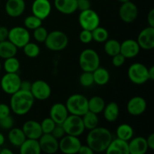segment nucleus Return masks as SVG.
<instances>
[{
  "instance_id": "nucleus-53",
  "label": "nucleus",
  "mask_w": 154,
  "mask_h": 154,
  "mask_svg": "<svg viewBox=\"0 0 154 154\" xmlns=\"http://www.w3.org/2000/svg\"><path fill=\"white\" fill-rule=\"evenodd\" d=\"M0 154H13V152L8 148H2L0 150Z\"/></svg>"
},
{
  "instance_id": "nucleus-49",
  "label": "nucleus",
  "mask_w": 154,
  "mask_h": 154,
  "mask_svg": "<svg viewBox=\"0 0 154 154\" xmlns=\"http://www.w3.org/2000/svg\"><path fill=\"white\" fill-rule=\"evenodd\" d=\"M147 23L149 26L154 27V9H151L147 14Z\"/></svg>"
},
{
  "instance_id": "nucleus-35",
  "label": "nucleus",
  "mask_w": 154,
  "mask_h": 154,
  "mask_svg": "<svg viewBox=\"0 0 154 154\" xmlns=\"http://www.w3.org/2000/svg\"><path fill=\"white\" fill-rule=\"evenodd\" d=\"M20 67V63L15 57L5 60L4 69L6 73H17Z\"/></svg>"
},
{
  "instance_id": "nucleus-17",
  "label": "nucleus",
  "mask_w": 154,
  "mask_h": 154,
  "mask_svg": "<svg viewBox=\"0 0 154 154\" xmlns=\"http://www.w3.org/2000/svg\"><path fill=\"white\" fill-rule=\"evenodd\" d=\"M128 113L132 116H139L145 112L147 109V102L141 96H134L131 98L126 105Z\"/></svg>"
},
{
  "instance_id": "nucleus-14",
  "label": "nucleus",
  "mask_w": 154,
  "mask_h": 154,
  "mask_svg": "<svg viewBox=\"0 0 154 154\" xmlns=\"http://www.w3.org/2000/svg\"><path fill=\"white\" fill-rule=\"evenodd\" d=\"M52 11V6L49 0H34L32 5V14L42 20L48 17Z\"/></svg>"
},
{
  "instance_id": "nucleus-4",
  "label": "nucleus",
  "mask_w": 154,
  "mask_h": 154,
  "mask_svg": "<svg viewBox=\"0 0 154 154\" xmlns=\"http://www.w3.org/2000/svg\"><path fill=\"white\" fill-rule=\"evenodd\" d=\"M79 65L83 72H93L100 65V57L95 50L87 48L80 54Z\"/></svg>"
},
{
  "instance_id": "nucleus-22",
  "label": "nucleus",
  "mask_w": 154,
  "mask_h": 154,
  "mask_svg": "<svg viewBox=\"0 0 154 154\" xmlns=\"http://www.w3.org/2000/svg\"><path fill=\"white\" fill-rule=\"evenodd\" d=\"M105 152L107 154H129V142L118 138L112 139Z\"/></svg>"
},
{
  "instance_id": "nucleus-43",
  "label": "nucleus",
  "mask_w": 154,
  "mask_h": 154,
  "mask_svg": "<svg viewBox=\"0 0 154 154\" xmlns=\"http://www.w3.org/2000/svg\"><path fill=\"white\" fill-rule=\"evenodd\" d=\"M51 134L58 140L61 139L64 135H66V132H65L64 129H63V126L62 124H56L55 127L53 129L52 132H51Z\"/></svg>"
},
{
  "instance_id": "nucleus-56",
  "label": "nucleus",
  "mask_w": 154,
  "mask_h": 154,
  "mask_svg": "<svg viewBox=\"0 0 154 154\" xmlns=\"http://www.w3.org/2000/svg\"><path fill=\"white\" fill-rule=\"evenodd\" d=\"M1 70H2V64L1 63H0V72H1Z\"/></svg>"
},
{
  "instance_id": "nucleus-40",
  "label": "nucleus",
  "mask_w": 154,
  "mask_h": 154,
  "mask_svg": "<svg viewBox=\"0 0 154 154\" xmlns=\"http://www.w3.org/2000/svg\"><path fill=\"white\" fill-rule=\"evenodd\" d=\"M40 124L43 134H51L57 123L51 117H47L42 120Z\"/></svg>"
},
{
  "instance_id": "nucleus-10",
  "label": "nucleus",
  "mask_w": 154,
  "mask_h": 154,
  "mask_svg": "<svg viewBox=\"0 0 154 154\" xmlns=\"http://www.w3.org/2000/svg\"><path fill=\"white\" fill-rule=\"evenodd\" d=\"M21 81L17 73H6L2 78L0 86L5 93L12 95L20 89Z\"/></svg>"
},
{
  "instance_id": "nucleus-25",
  "label": "nucleus",
  "mask_w": 154,
  "mask_h": 154,
  "mask_svg": "<svg viewBox=\"0 0 154 154\" xmlns=\"http://www.w3.org/2000/svg\"><path fill=\"white\" fill-rule=\"evenodd\" d=\"M19 147L21 154H40L42 153L38 140L37 139L26 138Z\"/></svg>"
},
{
  "instance_id": "nucleus-29",
  "label": "nucleus",
  "mask_w": 154,
  "mask_h": 154,
  "mask_svg": "<svg viewBox=\"0 0 154 154\" xmlns=\"http://www.w3.org/2000/svg\"><path fill=\"white\" fill-rule=\"evenodd\" d=\"M94 83L97 85L104 86L108 83L110 80V73L106 69L99 66L93 72Z\"/></svg>"
},
{
  "instance_id": "nucleus-31",
  "label": "nucleus",
  "mask_w": 154,
  "mask_h": 154,
  "mask_svg": "<svg viewBox=\"0 0 154 154\" xmlns=\"http://www.w3.org/2000/svg\"><path fill=\"white\" fill-rule=\"evenodd\" d=\"M81 117H82L84 127L88 130H91L99 126V120L98 117V114H95L92 111H88Z\"/></svg>"
},
{
  "instance_id": "nucleus-55",
  "label": "nucleus",
  "mask_w": 154,
  "mask_h": 154,
  "mask_svg": "<svg viewBox=\"0 0 154 154\" xmlns=\"http://www.w3.org/2000/svg\"><path fill=\"white\" fill-rule=\"evenodd\" d=\"M118 2H120L121 3H124V2H126L129 1V0H117Z\"/></svg>"
},
{
  "instance_id": "nucleus-20",
  "label": "nucleus",
  "mask_w": 154,
  "mask_h": 154,
  "mask_svg": "<svg viewBox=\"0 0 154 154\" xmlns=\"http://www.w3.org/2000/svg\"><path fill=\"white\" fill-rule=\"evenodd\" d=\"M139 45L136 40L126 39L120 43V54H123L126 59L134 58L140 52Z\"/></svg>"
},
{
  "instance_id": "nucleus-7",
  "label": "nucleus",
  "mask_w": 154,
  "mask_h": 154,
  "mask_svg": "<svg viewBox=\"0 0 154 154\" xmlns=\"http://www.w3.org/2000/svg\"><path fill=\"white\" fill-rule=\"evenodd\" d=\"M127 74L131 82L137 85H141L149 81L148 69L141 63H135L131 65Z\"/></svg>"
},
{
  "instance_id": "nucleus-21",
  "label": "nucleus",
  "mask_w": 154,
  "mask_h": 154,
  "mask_svg": "<svg viewBox=\"0 0 154 154\" xmlns=\"http://www.w3.org/2000/svg\"><path fill=\"white\" fill-rule=\"evenodd\" d=\"M26 8L24 0H8L5 3V11L11 17H18L23 14Z\"/></svg>"
},
{
  "instance_id": "nucleus-33",
  "label": "nucleus",
  "mask_w": 154,
  "mask_h": 154,
  "mask_svg": "<svg viewBox=\"0 0 154 154\" xmlns=\"http://www.w3.org/2000/svg\"><path fill=\"white\" fill-rule=\"evenodd\" d=\"M105 52L110 57L120 53V43L116 39H108L104 45Z\"/></svg>"
},
{
  "instance_id": "nucleus-41",
  "label": "nucleus",
  "mask_w": 154,
  "mask_h": 154,
  "mask_svg": "<svg viewBox=\"0 0 154 154\" xmlns=\"http://www.w3.org/2000/svg\"><path fill=\"white\" fill-rule=\"evenodd\" d=\"M14 123V121L13 117L11 115L0 119V127H2V129H11V128H13Z\"/></svg>"
},
{
  "instance_id": "nucleus-50",
  "label": "nucleus",
  "mask_w": 154,
  "mask_h": 154,
  "mask_svg": "<svg viewBox=\"0 0 154 154\" xmlns=\"http://www.w3.org/2000/svg\"><path fill=\"white\" fill-rule=\"evenodd\" d=\"M32 87V83L29 81H21L20 83V90H26L30 91Z\"/></svg>"
},
{
  "instance_id": "nucleus-36",
  "label": "nucleus",
  "mask_w": 154,
  "mask_h": 154,
  "mask_svg": "<svg viewBox=\"0 0 154 154\" xmlns=\"http://www.w3.org/2000/svg\"><path fill=\"white\" fill-rule=\"evenodd\" d=\"M23 52L26 57L29 58H35L40 54V48L38 45L32 42H28L25 46L23 48Z\"/></svg>"
},
{
  "instance_id": "nucleus-12",
  "label": "nucleus",
  "mask_w": 154,
  "mask_h": 154,
  "mask_svg": "<svg viewBox=\"0 0 154 154\" xmlns=\"http://www.w3.org/2000/svg\"><path fill=\"white\" fill-rule=\"evenodd\" d=\"M32 95L35 99L45 101L49 99L51 95V88L49 84L42 80H37L32 83L31 90Z\"/></svg>"
},
{
  "instance_id": "nucleus-5",
  "label": "nucleus",
  "mask_w": 154,
  "mask_h": 154,
  "mask_svg": "<svg viewBox=\"0 0 154 154\" xmlns=\"http://www.w3.org/2000/svg\"><path fill=\"white\" fill-rule=\"evenodd\" d=\"M47 48L52 51H60L64 50L69 44L67 35L60 30L48 32L47 38L44 42Z\"/></svg>"
},
{
  "instance_id": "nucleus-6",
  "label": "nucleus",
  "mask_w": 154,
  "mask_h": 154,
  "mask_svg": "<svg viewBox=\"0 0 154 154\" xmlns=\"http://www.w3.org/2000/svg\"><path fill=\"white\" fill-rule=\"evenodd\" d=\"M66 135L80 136L85 131L82 117L81 116L70 114L62 123Z\"/></svg>"
},
{
  "instance_id": "nucleus-27",
  "label": "nucleus",
  "mask_w": 154,
  "mask_h": 154,
  "mask_svg": "<svg viewBox=\"0 0 154 154\" xmlns=\"http://www.w3.org/2000/svg\"><path fill=\"white\" fill-rule=\"evenodd\" d=\"M18 48L9 40L0 42V57L4 60L15 57Z\"/></svg>"
},
{
  "instance_id": "nucleus-54",
  "label": "nucleus",
  "mask_w": 154,
  "mask_h": 154,
  "mask_svg": "<svg viewBox=\"0 0 154 154\" xmlns=\"http://www.w3.org/2000/svg\"><path fill=\"white\" fill-rule=\"evenodd\" d=\"M5 141V136L3 135L2 133H1V132H0V147L4 144Z\"/></svg>"
},
{
  "instance_id": "nucleus-3",
  "label": "nucleus",
  "mask_w": 154,
  "mask_h": 154,
  "mask_svg": "<svg viewBox=\"0 0 154 154\" xmlns=\"http://www.w3.org/2000/svg\"><path fill=\"white\" fill-rule=\"evenodd\" d=\"M66 106L70 114L82 117L88 109V99L81 94H73L68 98Z\"/></svg>"
},
{
  "instance_id": "nucleus-39",
  "label": "nucleus",
  "mask_w": 154,
  "mask_h": 154,
  "mask_svg": "<svg viewBox=\"0 0 154 154\" xmlns=\"http://www.w3.org/2000/svg\"><path fill=\"white\" fill-rule=\"evenodd\" d=\"M33 31H34L33 32V37L35 39L36 42H39V43H44L48 35V32L46 29V28H45L42 26H40Z\"/></svg>"
},
{
  "instance_id": "nucleus-2",
  "label": "nucleus",
  "mask_w": 154,
  "mask_h": 154,
  "mask_svg": "<svg viewBox=\"0 0 154 154\" xmlns=\"http://www.w3.org/2000/svg\"><path fill=\"white\" fill-rule=\"evenodd\" d=\"M35 99L31 92L19 90L11 95L10 108L12 112L18 116L28 114L34 105Z\"/></svg>"
},
{
  "instance_id": "nucleus-32",
  "label": "nucleus",
  "mask_w": 154,
  "mask_h": 154,
  "mask_svg": "<svg viewBox=\"0 0 154 154\" xmlns=\"http://www.w3.org/2000/svg\"><path fill=\"white\" fill-rule=\"evenodd\" d=\"M116 134L118 138L129 141L134 135L133 128L127 123H122L117 128Z\"/></svg>"
},
{
  "instance_id": "nucleus-48",
  "label": "nucleus",
  "mask_w": 154,
  "mask_h": 154,
  "mask_svg": "<svg viewBox=\"0 0 154 154\" xmlns=\"http://www.w3.org/2000/svg\"><path fill=\"white\" fill-rule=\"evenodd\" d=\"M80 154H93L94 153V152L93 151L91 148L89 147L88 145H81L80 147L79 150H78V153Z\"/></svg>"
},
{
  "instance_id": "nucleus-38",
  "label": "nucleus",
  "mask_w": 154,
  "mask_h": 154,
  "mask_svg": "<svg viewBox=\"0 0 154 154\" xmlns=\"http://www.w3.org/2000/svg\"><path fill=\"white\" fill-rule=\"evenodd\" d=\"M79 82L81 86L84 87H90L94 84L93 72H83L79 78Z\"/></svg>"
},
{
  "instance_id": "nucleus-18",
  "label": "nucleus",
  "mask_w": 154,
  "mask_h": 154,
  "mask_svg": "<svg viewBox=\"0 0 154 154\" xmlns=\"http://www.w3.org/2000/svg\"><path fill=\"white\" fill-rule=\"evenodd\" d=\"M26 138L38 140L40 137L43 135L41 124L35 120H27L23 123L22 127Z\"/></svg>"
},
{
  "instance_id": "nucleus-45",
  "label": "nucleus",
  "mask_w": 154,
  "mask_h": 154,
  "mask_svg": "<svg viewBox=\"0 0 154 154\" xmlns=\"http://www.w3.org/2000/svg\"><path fill=\"white\" fill-rule=\"evenodd\" d=\"M77 8L81 11L91 8V2L90 0H77Z\"/></svg>"
},
{
  "instance_id": "nucleus-51",
  "label": "nucleus",
  "mask_w": 154,
  "mask_h": 154,
  "mask_svg": "<svg viewBox=\"0 0 154 154\" xmlns=\"http://www.w3.org/2000/svg\"><path fill=\"white\" fill-rule=\"evenodd\" d=\"M147 141V146H148V149L153 150H154V133H151L147 138H146Z\"/></svg>"
},
{
  "instance_id": "nucleus-30",
  "label": "nucleus",
  "mask_w": 154,
  "mask_h": 154,
  "mask_svg": "<svg viewBox=\"0 0 154 154\" xmlns=\"http://www.w3.org/2000/svg\"><path fill=\"white\" fill-rule=\"evenodd\" d=\"M105 106V102L102 97L98 96H93L88 99V109L90 111L99 114L103 111Z\"/></svg>"
},
{
  "instance_id": "nucleus-24",
  "label": "nucleus",
  "mask_w": 154,
  "mask_h": 154,
  "mask_svg": "<svg viewBox=\"0 0 154 154\" xmlns=\"http://www.w3.org/2000/svg\"><path fill=\"white\" fill-rule=\"evenodd\" d=\"M54 6L60 13L64 14H72L77 8V0H54Z\"/></svg>"
},
{
  "instance_id": "nucleus-37",
  "label": "nucleus",
  "mask_w": 154,
  "mask_h": 154,
  "mask_svg": "<svg viewBox=\"0 0 154 154\" xmlns=\"http://www.w3.org/2000/svg\"><path fill=\"white\" fill-rule=\"evenodd\" d=\"M42 25V20L35 15L26 17L24 20V26L27 29L34 30Z\"/></svg>"
},
{
  "instance_id": "nucleus-9",
  "label": "nucleus",
  "mask_w": 154,
  "mask_h": 154,
  "mask_svg": "<svg viewBox=\"0 0 154 154\" xmlns=\"http://www.w3.org/2000/svg\"><path fill=\"white\" fill-rule=\"evenodd\" d=\"M78 22L83 29L93 31L100 25V17L94 10L90 8L81 11L78 17Z\"/></svg>"
},
{
  "instance_id": "nucleus-11",
  "label": "nucleus",
  "mask_w": 154,
  "mask_h": 154,
  "mask_svg": "<svg viewBox=\"0 0 154 154\" xmlns=\"http://www.w3.org/2000/svg\"><path fill=\"white\" fill-rule=\"evenodd\" d=\"M82 145L78 137L66 135L59 141V150L65 154H75L78 153Z\"/></svg>"
},
{
  "instance_id": "nucleus-15",
  "label": "nucleus",
  "mask_w": 154,
  "mask_h": 154,
  "mask_svg": "<svg viewBox=\"0 0 154 154\" xmlns=\"http://www.w3.org/2000/svg\"><path fill=\"white\" fill-rule=\"evenodd\" d=\"M140 48L150 51L154 48V27L148 26L141 30L137 39Z\"/></svg>"
},
{
  "instance_id": "nucleus-1",
  "label": "nucleus",
  "mask_w": 154,
  "mask_h": 154,
  "mask_svg": "<svg viewBox=\"0 0 154 154\" xmlns=\"http://www.w3.org/2000/svg\"><path fill=\"white\" fill-rule=\"evenodd\" d=\"M111 132L105 127L91 129L87 136V144L94 153H102L106 150L112 141Z\"/></svg>"
},
{
  "instance_id": "nucleus-28",
  "label": "nucleus",
  "mask_w": 154,
  "mask_h": 154,
  "mask_svg": "<svg viewBox=\"0 0 154 154\" xmlns=\"http://www.w3.org/2000/svg\"><path fill=\"white\" fill-rule=\"evenodd\" d=\"M8 138L11 144L15 147H20L26 139L23 131L20 128H11L8 132Z\"/></svg>"
},
{
  "instance_id": "nucleus-52",
  "label": "nucleus",
  "mask_w": 154,
  "mask_h": 154,
  "mask_svg": "<svg viewBox=\"0 0 154 154\" xmlns=\"http://www.w3.org/2000/svg\"><path fill=\"white\" fill-rule=\"evenodd\" d=\"M148 77L150 81L154 80V66H151L150 69H148Z\"/></svg>"
},
{
  "instance_id": "nucleus-26",
  "label": "nucleus",
  "mask_w": 154,
  "mask_h": 154,
  "mask_svg": "<svg viewBox=\"0 0 154 154\" xmlns=\"http://www.w3.org/2000/svg\"><path fill=\"white\" fill-rule=\"evenodd\" d=\"M104 117L107 121L110 123L116 121L120 115V108L117 102H111L108 105H105L103 110Z\"/></svg>"
},
{
  "instance_id": "nucleus-13",
  "label": "nucleus",
  "mask_w": 154,
  "mask_h": 154,
  "mask_svg": "<svg viewBox=\"0 0 154 154\" xmlns=\"http://www.w3.org/2000/svg\"><path fill=\"white\" fill-rule=\"evenodd\" d=\"M138 9L136 5L130 0L122 3L119 9V15L122 20L126 23L134 22L138 17Z\"/></svg>"
},
{
  "instance_id": "nucleus-8",
  "label": "nucleus",
  "mask_w": 154,
  "mask_h": 154,
  "mask_svg": "<svg viewBox=\"0 0 154 154\" xmlns=\"http://www.w3.org/2000/svg\"><path fill=\"white\" fill-rule=\"evenodd\" d=\"M8 40L13 43L17 48H23L30 42V34L26 27L14 26L8 32Z\"/></svg>"
},
{
  "instance_id": "nucleus-16",
  "label": "nucleus",
  "mask_w": 154,
  "mask_h": 154,
  "mask_svg": "<svg viewBox=\"0 0 154 154\" xmlns=\"http://www.w3.org/2000/svg\"><path fill=\"white\" fill-rule=\"evenodd\" d=\"M42 152L45 153H55L59 150V140L51 134H43L38 139Z\"/></svg>"
},
{
  "instance_id": "nucleus-23",
  "label": "nucleus",
  "mask_w": 154,
  "mask_h": 154,
  "mask_svg": "<svg viewBox=\"0 0 154 154\" xmlns=\"http://www.w3.org/2000/svg\"><path fill=\"white\" fill-rule=\"evenodd\" d=\"M129 154H144L148 150L146 138L144 137H135L129 141Z\"/></svg>"
},
{
  "instance_id": "nucleus-46",
  "label": "nucleus",
  "mask_w": 154,
  "mask_h": 154,
  "mask_svg": "<svg viewBox=\"0 0 154 154\" xmlns=\"http://www.w3.org/2000/svg\"><path fill=\"white\" fill-rule=\"evenodd\" d=\"M10 112L11 108L8 105L4 103L0 104V119L10 115Z\"/></svg>"
},
{
  "instance_id": "nucleus-44",
  "label": "nucleus",
  "mask_w": 154,
  "mask_h": 154,
  "mask_svg": "<svg viewBox=\"0 0 154 154\" xmlns=\"http://www.w3.org/2000/svg\"><path fill=\"white\" fill-rule=\"evenodd\" d=\"M112 57V64L114 65L115 67H120L124 64L125 61H126V58L122 54L119 53V54H116V55L113 56Z\"/></svg>"
},
{
  "instance_id": "nucleus-42",
  "label": "nucleus",
  "mask_w": 154,
  "mask_h": 154,
  "mask_svg": "<svg viewBox=\"0 0 154 154\" xmlns=\"http://www.w3.org/2000/svg\"><path fill=\"white\" fill-rule=\"evenodd\" d=\"M79 39L82 43L89 44L93 41V35H92V31L87 29H83L80 32Z\"/></svg>"
},
{
  "instance_id": "nucleus-34",
  "label": "nucleus",
  "mask_w": 154,
  "mask_h": 154,
  "mask_svg": "<svg viewBox=\"0 0 154 154\" xmlns=\"http://www.w3.org/2000/svg\"><path fill=\"white\" fill-rule=\"evenodd\" d=\"M92 35H93V41H95L98 43H104L108 40L109 36L108 30L100 26H97L92 31Z\"/></svg>"
},
{
  "instance_id": "nucleus-47",
  "label": "nucleus",
  "mask_w": 154,
  "mask_h": 154,
  "mask_svg": "<svg viewBox=\"0 0 154 154\" xmlns=\"http://www.w3.org/2000/svg\"><path fill=\"white\" fill-rule=\"evenodd\" d=\"M8 29L5 26H0V42L7 40L8 38Z\"/></svg>"
},
{
  "instance_id": "nucleus-19",
  "label": "nucleus",
  "mask_w": 154,
  "mask_h": 154,
  "mask_svg": "<svg viewBox=\"0 0 154 154\" xmlns=\"http://www.w3.org/2000/svg\"><path fill=\"white\" fill-rule=\"evenodd\" d=\"M69 115L66 105L60 102L54 104L50 109V117L57 124H62Z\"/></svg>"
}]
</instances>
